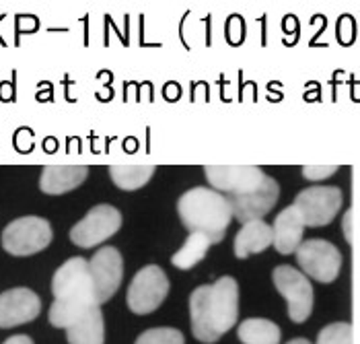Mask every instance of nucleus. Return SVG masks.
<instances>
[{
	"instance_id": "nucleus-10",
	"label": "nucleus",
	"mask_w": 360,
	"mask_h": 344,
	"mask_svg": "<svg viewBox=\"0 0 360 344\" xmlns=\"http://www.w3.org/2000/svg\"><path fill=\"white\" fill-rule=\"evenodd\" d=\"M89 268H91V279H93V288H95V297L101 303L110 301L115 295V291L122 285L124 279V260L122 254L115 248H101L99 252H95V256L89 260Z\"/></svg>"
},
{
	"instance_id": "nucleus-12",
	"label": "nucleus",
	"mask_w": 360,
	"mask_h": 344,
	"mask_svg": "<svg viewBox=\"0 0 360 344\" xmlns=\"http://www.w3.org/2000/svg\"><path fill=\"white\" fill-rule=\"evenodd\" d=\"M41 312V301L31 288L19 287L0 293V328L29 324Z\"/></svg>"
},
{
	"instance_id": "nucleus-17",
	"label": "nucleus",
	"mask_w": 360,
	"mask_h": 344,
	"mask_svg": "<svg viewBox=\"0 0 360 344\" xmlns=\"http://www.w3.org/2000/svg\"><path fill=\"white\" fill-rule=\"evenodd\" d=\"M274 246V229L266 221H251L245 223L235 237V256L239 260L248 258L250 254H259Z\"/></svg>"
},
{
	"instance_id": "nucleus-1",
	"label": "nucleus",
	"mask_w": 360,
	"mask_h": 344,
	"mask_svg": "<svg viewBox=\"0 0 360 344\" xmlns=\"http://www.w3.org/2000/svg\"><path fill=\"white\" fill-rule=\"evenodd\" d=\"M177 212L190 233H202L212 243L222 241L226 227L233 221V210L226 196L210 188L188 190L177 202Z\"/></svg>"
},
{
	"instance_id": "nucleus-11",
	"label": "nucleus",
	"mask_w": 360,
	"mask_h": 344,
	"mask_svg": "<svg viewBox=\"0 0 360 344\" xmlns=\"http://www.w3.org/2000/svg\"><path fill=\"white\" fill-rule=\"evenodd\" d=\"M280 196V186L274 177L266 175V179L262 181V186L245 196H226V200L231 204L233 210V219H237L239 223H251V221H259L262 217H266Z\"/></svg>"
},
{
	"instance_id": "nucleus-4",
	"label": "nucleus",
	"mask_w": 360,
	"mask_h": 344,
	"mask_svg": "<svg viewBox=\"0 0 360 344\" xmlns=\"http://www.w3.org/2000/svg\"><path fill=\"white\" fill-rule=\"evenodd\" d=\"M272 279H274L278 293L288 303L290 319L295 324L307 321L313 312V303H315V295H313V287H311L309 279L301 270H297L292 266H276Z\"/></svg>"
},
{
	"instance_id": "nucleus-24",
	"label": "nucleus",
	"mask_w": 360,
	"mask_h": 344,
	"mask_svg": "<svg viewBox=\"0 0 360 344\" xmlns=\"http://www.w3.org/2000/svg\"><path fill=\"white\" fill-rule=\"evenodd\" d=\"M315 344H352V326L346 321H335L326 326Z\"/></svg>"
},
{
	"instance_id": "nucleus-13",
	"label": "nucleus",
	"mask_w": 360,
	"mask_h": 344,
	"mask_svg": "<svg viewBox=\"0 0 360 344\" xmlns=\"http://www.w3.org/2000/svg\"><path fill=\"white\" fill-rule=\"evenodd\" d=\"M52 293H54V299H64V297H72L81 293H95L89 262L84 258L66 260L54 272Z\"/></svg>"
},
{
	"instance_id": "nucleus-9",
	"label": "nucleus",
	"mask_w": 360,
	"mask_h": 344,
	"mask_svg": "<svg viewBox=\"0 0 360 344\" xmlns=\"http://www.w3.org/2000/svg\"><path fill=\"white\" fill-rule=\"evenodd\" d=\"M208 316L214 334L221 338L226 334L239 316V285L231 276H222L208 293Z\"/></svg>"
},
{
	"instance_id": "nucleus-8",
	"label": "nucleus",
	"mask_w": 360,
	"mask_h": 344,
	"mask_svg": "<svg viewBox=\"0 0 360 344\" xmlns=\"http://www.w3.org/2000/svg\"><path fill=\"white\" fill-rule=\"evenodd\" d=\"M204 173L210 186L226 196L251 194L266 179V173L255 165H206Z\"/></svg>"
},
{
	"instance_id": "nucleus-21",
	"label": "nucleus",
	"mask_w": 360,
	"mask_h": 344,
	"mask_svg": "<svg viewBox=\"0 0 360 344\" xmlns=\"http://www.w3.org/2000/svg\"><path fill=\"white\" fill-rule=\"evenodd\" d=\"M153 173H155L153 165H113V167H110L113 184L126 192L142 188L153 177Z\"/></svg>"
},
{
	"instance_id": "nucleus-2",
	"label": "nucleus",
	"mask_w": 360,
	"mask_h": 344,
	"mask_svg": "<svg viewBox=\"0 0 360 344\" xmlns=\"http://www.w3.org/2000/svg\"><path fill=\"white\" fill-rule=\"evenodd\" d=\"M52 241V227L41 217H21L2 231V248L11 256H33Z\"/></svg>"
},
{
	"instance_id": "nucleus-20",
	"label": "nucleus",
	"mask_w": 360,
	"mask_h": 344,
	"mask_svg": "<svg viewBox=\"0 0 360 344\" xmlns=\"http://www.w3.org/2000/svg\"><path fill=\"white\" fill-rule=\"evenodd\" d=\"M237 336L243 344H280L282 332L270 319L250 317L239 326Z\"/></svg>"
},
{
	"instance_id": "nucleus-18",
	"label": "nucleus",
	"mask_w": 360,
	"mask_h": 344,
	"mask_svg": "<svg viewBox=\"0 0 360 344\" xmlns=\"http://www.w3.org/2000/svg\"><path fill=\"white\" fill-rule=\"evenodd\" d=\"M208 293L210 285L198 287L190 297V316H192V332L195 340L204 344H212L219 340V336L212 330L210 316H208Z\"/></svg>"
},
{
	"instance_id": "nucleus-26",
	"label": "nucleus",
	"mask_w": 360,
	"mask_h": 344,
	"mask_svg": "<svg viewBox=\"0 0 360 344\" xmlns=\"http://www.w3.org/2000/svg\"><path fill=\"white\" fill-rule=\"evenodd\" d=\"M2 344H33V340L29 336H25V334H17V336L6 338Z\"/></svg>"
},
{
	"instance_id": "nucleus-7",
	"label": "nucleus",
	"mask_w": 360,
	"mask_h": 344,
	"mask_svg": "<svg viewBox=\"0 0 360 344\" xmlns=\"http://www.w3.org/2000/svg\"><path fill=\"white\" fill-rule=\"evenodd\" d=\"M303 217L307 227L330 225L342 206V192L333 186H311L295 198L292 204Z\"/></svg>"
},
{
	"instance_id": "nucleus-3",
	"label": "nucleus",
	"mask_w": 360,
	"mask_h": 344,
	"mask_svg": "<svg viewBox=\"0 0 360 344\" xmlns=\"http://www.w3.org/2000/svg\"><path fill=\"white\" fill-rule=\"evenodd\" d=\"M167 293H169V281L163 268L150 264L140 268L134 274L130 288H128V307L132 314L136 316H146L153 314L155 310L161 307V303L165 301Z\"/></svg>"
},
{
	"instance_id": "nucleus-14",
	"label": "nucleus",
	"mask_w": 360,
	"mask_h": 344,
	"mask_svg": "<svg viewBox=\"0 0 360 344\" xmlns=\"http://www.w3.org/2000/svg\"><path fill=\"white\" fill-rule=\"evenodd\" d=\"M305 221L299 215V210L290 204L276 217L272 229H274V248L278 254L288 256L299 250L301 239L305 235Z\"/></svg>"
},
{
	"instance_id": "nucleus-15",
	"label": "nucleus",
	"mask_w": 360,
	"mask_h": 344,
	"mask_svg": "<svg viewBox=\"0 0 360 344\" xmlns=\"http://www.w3.org/2000/svg\"><path fill=\"white\" fill-rule=\"evenodd\" d=\"M95 307H99V301H97L95 293H81V295L56 299L52 307H50V324L54 328L68 330L70 326H75L79 319H83Z\"/></svg>"
},
{
	"instance_id": "nucleus-25",
	"label": "nucleus",
	"mask_w": 360,
	"mask_h": 344,
	"mask_svg": "<svg viewBox=\"0 0 360 344\" xmlns=\"http://www.w3.org/2000/svg\"><path fill=\"white\" fill-rule=\"evenodd\" d=\"M338 170H340L338 165H305L303 175L311 181H319V179H326V177L333 175Z\"/></svg>"
},
{
	"instance_id": "nucleus-22",
	"label": "nucleus",
	"mask_w": 360,
	"mask_h": 344,
	"mask_svg": "<svg viewBox=\"0 0 360 344\" xmlns=\"http://www.w3.org/2000/svg\"><path fill=\"white\" fill-rule=\"evenodd\" d=\"M210 246H212V241L206 235H202V233H190L188 241L179 248V252H175V256L171 258V262L177 268H181V270H190V268H194L200 260H204Z\"/></svg>"
},
{
	"instance_id": "nucleus-19",
	"label": "nucleus",
	"mask_w": 360,
	"mask_h": 344,
	"mask_svg": "<svg viewBox=\"0 0 360 344\" xmlns=\"http://www.w3.org/2000/svg\"><path fill=\"white\" fill-rule=\"evenodd\" d=\"M68 344H103L105 343V326L101 307H95L83 319L66 330Z\"/></svg>"
},
{
	"instance_id": "nucleus-5",
	"label": "nucleus",
	"mask_w": 360,
	"mask_h": 344,
	"mask_svg": "<svg viewBox=\"0 0 360 344\" xmlns=\"http://www.w3.org/2000/svg\"><path fill=\"white\" fill-rule=\"evenodd\" d=\"M122 227V212L110 206V204H99L91 208L83 219L70 229V241L83 250H91L111 235H115Z\"/></svg>"
},
{
	"instance_id": "nucleus-6",
	"label": "nucleus",
	"mask_w": 360,
	"mask_h": 344,
	"mask_svg": "<svg viewBox=\"0 0 360 344\" xmlns=\"http://www.w3.org/2000/svg\"><path fill=\"white\" fill-rule=\"evenodd\" d=\"M297 262L303 268L307 276L315 279L317 283H333L342 268L340 250L326 239H309L299 246Z\"/></svg>"
},
{
	"instance_id": "nucleus-16",
	"label": "nucleus",
	"mask_w": 360,
	"mask_h": 344,
	"mask_svg": "<svg viewBox=\"0 0 360 344\" xmlns=\"http://www.w3.org/2000/svg\"><path fill=\"white\" fill-rule=\"evenodd\" d=\"M86 175H89V170L83 165H50V167H44L41 172L39 188L44 194L60 196L79 188L86 179Z\"/></svg>"
},
{
	"instance_id": "nucleus-27",
	"label": "nucleus",
	"mask_w": 360,
	"mask_h": 344,
	"mask_svg": "<svg viewBox=\"0 0 360 344\" xmlns=\"http://www.w3.org/2000/svg\"><path fill=\"white\" fill-rule=\"evenodd\" d=\"M288 344H311L309 340H305V338H295V340H290Z\"/></svg>"
},
{
	"instance_id": "nucleus-23",
	"label": "nucleus",
	"mask_w": 360,
	"mask_h": 344,
	"mask_svg": "<svg viewBox=\"0 0 360 344\" xmlns=\"http://www.w3.org/2000/svg\"><path fill=\"white\" fill-rule=\"evenodd\" d=\"M134 344H186V340L175 328H153L142 332Z\"/></svg>"
}]
</instances>
